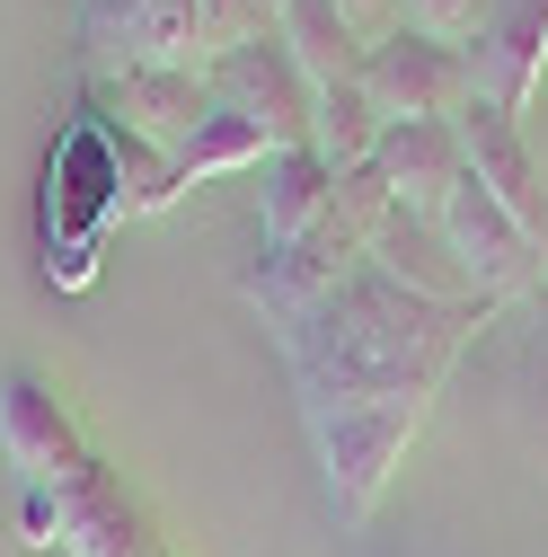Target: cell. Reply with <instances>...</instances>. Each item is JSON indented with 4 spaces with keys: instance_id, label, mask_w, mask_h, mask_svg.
<instances>
[{
    "instance_id": "12",
    "label": "cell",
    "mask_w": 548,
    "mask_h": 557,
    "mask_svg": "<svg viewBox=\"0 0 548 557\" xmlns=\"http://www.w3.org/2000/svg\"><path fill=\"white\" fill-rule=\"evenodd\" d=\"M327 203H336V169H327L310 143H301V151H274V160L257 169V231H265V248H292L301 231H319Z\"/></svg>"
},
{
    "instance_id": "5",
    "label": "cell",
    "mask_w": 548,
    "mask_h": 557,
    "mask_svg": "<svg viewBox=\"0 0 548 557\" xmlns=\"http://www.w3.org/2000/svg\"><path fill=\"white\" fill-rule=\"evenodd\" d=\"M354 81L372 89L381 124H451V115L477 98V81H469V45H434V36H416V27L381 36V45L363 53Z\"/></svg>"
},
{
    "instance_id": "15",
    "label": "cell",
    "mask_w": 548,
    "mask_h": 557,
    "mask_svg": "<svg viewBox=\"0 0 548 557\" xmlns=\"http://www.w3.org/2000/svg\"><path fill=\"white\" fill-rule=\"evenodd\" d=\"M381 107H372V89L363 81H336V89H319V124H310V151L346 177V169H363L372 160V143H381Z\"/></svg>"
},
{
    "instance_id": "3",
    "label": "cell",
    "mask_w": 548,
    "mask_h": 557,
    "mask_svg": "<svg viewBox=\"0 0 548 557\" xmlns=\"http://www.w3.org/2000/svg\"><path fill=\"white\" fill-rule=\"evenodd\" d=\"M434 231H443V248L460 257L469 293L487 301V310H496V301H522V293L548 284V239H539L531 222H513L477 177H460V195L443 203V222H434Z\"/></svg>"
},
{
    "instance_id": "6",
    "label": "cell",
    "mask_w": 548,
    "mask_h": 557,
    "mask_svg": "<svg viewBox=\"0 0 548 557\" xmlns=\"http://www.w3.org/2000/svg\"><path fill=\"white\" fill-rule=\"evenodd\" d=\"M539 72H548V0H487V18L469 36V81H477V107L496 115H531L539 98Z\"/></svg>"
},
{
    "instance_id": "13",
    "label": "cell",
    "mask_w": 548,
    "mask_h": 557,
    "mask_svg": "<svg viewBox=\"0 0 548 557\" xmlns=\"http://www.w3.org/2000/svg\"><path fill=\"white\" fill-rule=\"evenodd\" d=\"M372 265H381V274H398V284H407V293H425V301L487 310V301L469 293L460 257L443 248V231H434V222H416V213H398V203H389V213H381V231H372Z\"/></svg>"
},
{
    "instance_id": "14",
    "label": "cell",
    "mask_w": 548,
    "mask_h": 557,
    "mask_svg": "<svg viewBox=\"0 0 548 557\" xmlns=\"http://www.w3.org/2000/svg\"><path fill=\"white\" fill-rule=\"evenodd\" d=\"M292 45V62L319 81V89H336V81H354L363 72V36L346 27V10L336 0H284V27H274Z\"/></svg>"
},
{
    "instance_id": "1",
    "label": "cell",
    "mask_w": 548,
    "mask_h": 557,
    "mask_svg": "<svg viewBox=\"0 0 548 557\" xmlns=\"http://www.w3.org/2000/svg\"><path fill=\"white\" fill-rule=\"evenodd\" d=\"M469 327H477V310L425 301L363 257L319 310H301L274 336H284V363H292V389L310 416V407H346V398H443Z\"/></svg>"
},
{
    "instance_id": "18",
    "label": "cell",
    "mask_w": 548,
    "mask_h": 557,
    "mask_svg": "<svg viewBox=\"0 0 548 557\" xmlns=\"http://www.w3.org/2000/svg\"><path fill=\"white\" fill-rule=\"evenodd\" d=\"M398 27H416V36H434V45H469L477 36V18H487V0H398Z\"/></svg>"
},
{
    "instance_id": "9",
    "label": "cell",
    "mask_w": 548,
    "mask_h": 557,
    "mask_svg": "<svg viewBox=\"0 0 548 557\" xmlns=\"http://www.w3.org/2000/svg\"><path fill=\"white\" fill-rule=\"evenodd\" d=\"M80 45L98 72H133V62H203L195 0H80Z\"/></svg>"
},
{
    "instance_id": "7",
    "label": "cell",
    "mask_w": 548,
    "mask_h": 557,
    "mask_svg": "<svg viewBox=\"0 0 548 557\" xmlns=\"http://www.w3.org/2000/svg\"><path fill=\"white\" fill-rule=\"evenodd\" d=\"M98 107L177 160L195 143V124L213 115V89H203V62H133V72H98Z\"/></svg>"
},
{
    "instance_id": "16",
    "label": "cell",
    "mask_w": 548,
    "mask_h": 557,
    "mask_svg": "<svg viewBox=\"0 0 548 557\" xmlns=\"http://www.w3.org/2000/svg\"><path fill=\"white\" fill-rule=\"evenodd\" d=\"M265 160H274L265 133L239 124L231 107H213V115L195 124V143L177 151V186H213V177H231V169H265Z\"/></svg>"
},
{
    "instance_id": "2",
    "label": "cell",
    "mask_w": 548,
    "mask_h": 557,
    "mask_svg": "<svg viewBox=\"0 0 548 557\" xmlns=\"http://www.w3.org/2000/svg\"><path fill=\"white\" fill-rule=\"evenodd\" d=\"M425 407H434V398H346V407H310V443H319V469H327L336 522H372V505L389 496L407 443L425 434Z\"/></svg>"
},
{
    "instance_id": "8",
    "label": "cell",
    "mask_w": 548,
    "mask_h": 557,
    "mask_svg": "<svg viewBox=\"0 0 548 557\" xmlns=\"http://www.w3.org/2000/svg\"><path fill=\"white\" fill-rule=\"evenodd\" d=\"M0 451H10V469L27 478V496H53V486L89 478V443L72 434V416H62V398L36 381V372H10L0 381Z\"/></svg>"
},
{
    "instance_id": "4",
    "label": "cell",
    "mask_w": 548,
    "mask_h": 557,
    "mask_svg": "<svg viewBox=\"0 0 548 557\" xmlns=\"http://www.w3.org/2000/svg\"><path fill=\"white\" fill-rule=\"evenodd\" d=\"M203 89H213V107H231L239 124H257L274 151H301L310 124H319V81L292 62L284 36H257V45H231L203 62Z\"/></svg>"
},
{
    "instance_id": "17",
    "label": "cell",
    "mask_w": 548,
    "mask_h": 557,
    "mask_svg": "<svg viewBox=\"0 0 548 557\" xmlns=\"http://www.w3.org/2000/svg\"><path fill=\"white\" fill-rule=\"evenodd\" d=\"M284 27V0H195V36H203V62L231 53V45H257Z\"/></svg>"
},
{
    "instance_id": "10",
    "label": "cell",
    "mask_w": 548,
    "mask_h": 557,
    "mask_svg": "<svg viewBox=\"0 0 548 557\" xmlns=\"http://www.w3.org/2000/svg\"><path fill=\"white\" fill-rule=\"evenodd\" d=\"M451 133H460V160H469V177L487 186L513 222H531V231L548 239V177H539L531 133H522L513 115H496V107H477V98L451 115Z\"/></svg>"
},
{
    "instance_id": "11",
    "label": "cell",
    "mask_w": 548,
    "mask_h": 557,
    "mask_svg": "<svg viewBox=\"0 0 548 557\" xmlns=\"http://www.w3.org/2000/svg\"><path fill=\"white\" fill-rule=\"evenodd\" d=\"M372 169H381L389 203H398V213H416V222H443V203H451L460 177H469L451 124H389L381 143H372Z\"/></svg>"
},
{
    "instance_id": "19",
    "label": "cell",
    "mask_w": 548,
    "mask_h": 557,
    "mask_svg": "<svg viewBox=\"0 0 548 557\" xmlns=\"http://www.w3.org/2000/svg\"><path fill=\"white\" fill-rule=\"evenodd\" d=\"M336 10H346V27L363 36V53H372L381 36H398V18H407V10H398V0H336Z\"/></svg>"
}]
</instances>
